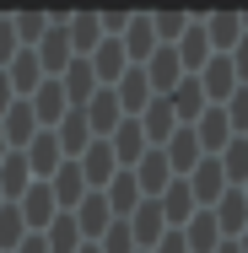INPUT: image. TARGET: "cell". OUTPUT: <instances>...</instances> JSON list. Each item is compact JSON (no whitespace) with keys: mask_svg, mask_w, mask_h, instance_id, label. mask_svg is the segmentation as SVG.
Wrapping results in <instances>:
<instances>
[{"mask_svg":"<svg viewBox=\"0 0 248 253\" xmlns=\"http://www.w3.org/2000/svg\"><path fill=\"white\" fill-rule=\"evenodd\" d=\"M33 54H38V65H44V81H54V76L76 59V54H70V38H65V11H54V16H49V33L38 38V49H33Z\"/></svg>","mask_w":248,"mask_h":253,"instance_id":"6da1fadb","label":"cell"},{"mask_svg":"<svg viewBox=\"0 0 248 253\" xmlns=\"http://www.w3.org/2000/svg\"><path fill=\"white\" fill-rule=\"evenodd\" d=\"M199 33H205L210 54H232L243 38V11H210V16H199Z\"/></svg>","mask_w":248,"mask_h":253,"instance_id":"7a4b0ae2","label":"cell"},{"mask_svg":"<svg viewBox=\"0 0 248 253\" xmlns=\"http://www.w3.org/2000/svg\"><path fill=\"white\" fill-rule=\"evenodd\" d=\"M195 81H199V92H205L210 108H221V102L238 92V76H232V59H227V54H210V59H205V70H199Z\"/></svg>","mask_w":248,"mask_h":253,"instance_id":"3957f363","label":"cell"},{"mask_svg":"<svg viewBox=\"0 0 248 253\" xmlns=\"http://www.w3.org/2000/svg\"><path fill=\"white\" fill-rule=\"evenodd\" d=\"M184 183H189V194H195V205H199V210H210V205L227 194V178H221L216 156H199V162H195V172H189Z\"/></svg>","mask_w":248,"mask_h":253,"instance_id":"277c9868","label":"cell"},{"mask_svg":"<svg viewBox=\"0 0 248 253\" xmlns=\"http://www.w3.org/2000/svg\"><path fill=\"white\" fill-rule=\"evenodd\" d=\"M81 119H87L92 140H108V135L124 124V113H119V102H113V92H108V86H98V92H92V102L81 108Z\"/></svg>","mask_w":248,"mask_h":253,"instance_id":"5b68a950","label":"cell"},{"mask_svg":"<svg viewBox=\"0 0 248 253\" xmlns=\"http://www.w3.org/2000/svg\"><path fill=\"white\" fill-rule=\"evenodd\" d=\"M65 38H70V54H76V59H87V54L102 43L98 11H65Z\"/></svg>","mask_w":248,"mask_h":253,"instance_id":"8992f818","label":"cell"},{"mask_svg":"<svg viewBox=\"0 0 248 253\" xmlns=\"http://www.w3.org/2000/svg\"><path fill=\"white\" fill-rule=\"evenodd\" d=\"M156 210H162V226H167V232H178L199 205H195V194H189V183H184V178H173V183L156 194Z\"/></svg>","mask_w":248,"mask_h":253,"instance_id":"52a82bcc","label":"cell"},{"mask_svg":"<svg viewBox=\"0 0 248 253\" xmlns=\"http://www.w3.org/2000/svg\"><path fill=\"white\" fill-rule=\"evenodd\" d=\"M141 70H146L151 97H167V92L184 81V65H178V54H173V49H151V59L141 65Z\"/></svg>","mask_w":248,"mask_h":253,"instance_id":"ba28073f","label":"cell"},{"mask_svg":"<svg viewBox=\"0 0 248 253\" xmlns=\"http://www.w3.org/2000/svg\"><path fill=\"white\" fill-rule=\"evenodd\" d=\"M87 194H92V189L81 183V167H76V162H59V172L49 178V200H54V210H65V215H70V210L87 200Z\"/></svg>","mask_w":248,"mask_h":253,"instance_id":"9c48e42d","label":"cell"},{"mask_svg":"<svg viewBox=\"0 0 248 253\" xmlns=\"http://www.w3.org/2000/svg\"><path fill=\"white\" fill-rule=\"evenodd\" d=\"M210 221H216L221 243H232V237H238V232L248 226V200H243V189H227L221 200L210 205Z\"/></svg>","mask_w":248,"mask_h":253,"instance_id":"30bf717a","label":"cell"},{"mask_svg":"<svg viewBox=\"0 0 248 253\" xmlns=\"http://www.w3.org/2000/svg\"><path fill=\"white\" fill-rule=\"evenodd\" d=\"M135 124H141V135H146V146H151V151H162V146H167V135L178 129V119H173L167 97H151L146 108H141V119H135Z\"/></svg>","mask_w":248,"mask_h":253,"instance_id":"8fae6325","label":"cell"},{"mask_svg":"<svg viewBox=\"0 0 248 253\" xmlns=\"http://www.w3.org/2000/svg\"><path fill=\"white\" fill-rule=\"evenodd\" d=\"M130 178H135V189H141V200H156L167 183H173V167H167V156L162 151H146L135 167H130Z\"/></svg>","mask_w":248,"mask_h":253,"instance_id":"7c38bea8","label":"cell"},{"mask_svg":"<svg viewBox=\"0 0 248 253\" xmlns=\"http://www.w3.org/2000/svg\"><path fill=\"white\" fill-rule=\"evenodd\" d=\"M76 167H81V183H87L92 194H98L102 183H108V178L119 172V162H113V151H108V140H92L87 151L76 156Z\"/></svg>","mask_w":248,"mask_h":253,"instance_id":"4fadbf2b","label":"cell"},{"mask_svg":"<svg viewBox=\"0 0 248 253\" xmlns=\"http://www.w3.org/2000/svg\"><path fill=\"white\" fill-rule=\"evenodd\" d=\"M54 81H59V92H65V108H87L92 92H98V81H92V65H87V59H70Z\"/></svg>","mask_w":248,"mask_h":253,"instance_id":"5bb4252c","label":"cell"},{"mask_svg":"<svg viewBox=\"0 0 248 253\" xmlns=\"http://www.w3.org/2000/svg\"><path fill=\"white\" fill-rule=\"evenodd\" d=\"M108 151H113V162H119V172H130L151 146H146V135H141V124H135V119H124V124L108 135Z\"/></svg>","mask_w":248,"mask_h":253,"instance_id":"9a60e30c","label":"cell"},{"mask_svg":"<svg viewBox=\"0 0 248 253\" xmlns=\"http://www.w3.org/2000/svg\"><path fill=\"white\" fill-rule=\"evenodd\" d=\"M162 156H167V167H173V178H189V172H195V162H199L205 151H199L195 129H184V124H178V129L167 135V146H162Z\"/></svg>","mask_w":248,"mask_h":253,"instance_id":"2e32d148","label":"cell"},{"mask_svg":"<svg viewBox=\"0 0 248 253\" xmlns=\"http://www.w3.org/2000/svg\"><path fill=\"white\" fill-rule=\"evenodd\" d=\"M119 49H124L130 65H146V59H151L156 38H151V16H146V11H130V27L119 33Z\"/></svg>","mask_w":248,"mask_h":253,"instance_id":"e0dca14e","label":"cell"},{"mask_svg":"<svg viewBox=\"0 0 248 253\" xmlns=\"http://www.w3.org/2000/svg\"><path fill=\"white\" fill-rule=\"evenodd\" d=\"M0 135H5V146L11 151H22L33 135H38V119H33V108H27V97H16L5 113H0Z\"/></svg>","mask_w":248,"mask_h":253,"instance_id":"ac0fdd59","label":"cell"},{"mask_svg":"<svg viewBox=\"0 0 248 253\" xmlns=\"http://www.w3.org/2000/svg\"><path fill=\"white\" fill-rule=\"evenodd\" d=\"M87 65H92V81H98V86H113V81L130 70V59H124V49H119V38H102L98 49L87 54Z\"/></svg>","mask_w":248,"mask_h":253,"instance_id":"d6986e66","label":"cell"},{"mask_svg":"<svg viewBox=\"0 0 248 253\" xmlns=\"http://www.w3.org/2000/svg\"><path fill=\"white\" fill-rule=\"evenodd\" d=\"M5 81H11V97H33V92L44 86V65H38V54H33V49H16V59L5 65Z\"/></svg>","mask_w":248,"mask_h":253,"instance_id":"ffe728a7","label":"cell"},{"mask_svg":"<svg viewBox=\"0 0 248 253\" xmlns=\"http://www.w3.org/2000/svg\"><path fill=\"white\" fill-rule=\"evenodd\" d=\"M16 210H22V226H27V232H44L54 215H59L54 200H49V183H27V194L16 200Z\"/></svg>","mask_w":248,"mask_h":253,"instance_id":"44dd1931","label":"cell"},{"mask_svg":"<svg viewBox=\"0 0 248 253\" xmlns=\"http://www.w3.org/2000/svg\"><path fill=\"white\" fill-rule=\"evenodd\" d=\"M70 221H76V232H81V243H98L102 232L113 226V215H108V205H102V194H87V200L70 210Z\"/></svg>","mask_w":248,"mask_h":253,"instance_id":"7402d4cb","label":"cell"},{"mask_svg":"<svg viewBox=\"0 0 248 253\" xmlns=\"http://www.w3.org/2000/svg\"><path fill=\"white\" fill-rule=\"evenodd\" d=\"M167 108H173V119L189 129V124H195V119L205 113V108H210V102H205V92H199V81H195V76H184V81L167 92Z\"/></svg>","mask_w":248,"mask_h":253,"instance_id":"603a6c76","label":"cell"},{"mask_svg":"<svg viewBox=\"0 0 248 253\" xmlns=\"http://www.w3.org/2000/svg\"><path fill=\"white\" fill-rule=\"evenodd\" d=\"M173 54H178L184 76H199V70H205V59H210V43H205V33H199V16H189V27H184V38L173 43Z\"/></svg>","mask_w":248,"mask_h":253,"instance_id":"cb8c5ba5","label":"cell"},{"mask_svg":"<svg viewBox=\"0 0 248 253\" xmlns=\"http://www.w3.org/2000/svg\"><path fill=\"white\" fill-rule=\"evenodd\" d=\"M178 237H184V248H189V253H216V248H221V232H216L210 210H195V215L178 226Z\"/></svg>","mask_w":248,"mask_h":253,"instance_id":"d4e9b609","label":"cell"},{"mask_svg":"<svg viewBox=\"0 0 248 253\" xmlns=\"http://www.w3.org/2000/svg\"><path fill=\"white\" fill-rule=\"evenodd\" d=\"M54 140H59V151H65V162H76V156L92 146V129H87V119H81V108H70L59 124H54Z\"/></svg>","mask_w":248,"mask_h":253,"instance_id":"484cf974","label":"cell"},{"mask_svg":"<svg viewBox=\"0 0 248 253\" xmlns=\"http://www.w3.org/2000/svg\"><path fill=\"white\" fill-rule=\"evenodd\" d=\"M27 108H33V119H38V129H54L70 108H65V92H59V81H44L33 97H27Z\"/></svg>","mask_w":248,"mask_h":253,"instance_id":"4316f807","label":"cell"},{"mask_svg":"<svg viewBox=\"0 0 248 253\" xmlns=\"http://www.w3.org/2000/svg\"><path fill=\"white\" fill-rule=\"evenodd\" d=\"M189 129H195V140H199V151H205V156H216L227 140H232V129H227V119H221V108H205Z\"/></svg>","mask_w":248,"mask_h":253,"instance_id":"83f0119b","label":"cell"},{"mask_svg":"<svg viewBox=\"0 0 248 253\" xmlns=\"http://www.w3.org/2000/svg\"><path fill=\"white\" fill-rule=\"evenodd\" d=\"M5 16H11L16 43H22V49H38V38L49 33V16H54V11H5Z\"/></svg>","mask_w":248,"mask_h":253,"instance_id":"f1b7e54d","label":"cell"},{"mask_svg":"<svg viewBox=\"0 0 248 253\" xmlns=\"http://www.w3.org/2000/svg\"><path fill=\"white\" fill-rule=\"evenodd\" d=\"M146 16H151V38H156V49H173V43L184 38V27H189L195 11H146Z\"/></svg>","mask_w":248,"mask_h":253,"instance_id":"f546056e","label":"cell"},{"mask_svg":"<svg viewBox=\"0 0 248 253\" xmlns=\"http://www.w3.org/2000/svg\"><path fill=\"white\" fill-rule=\"evenodd\" d=\"M38 237H44V248H49V253H76V248H81V232H76V221H70L65 210L54 215V221L38 232Z\"/></svg>","mask_w":248,"mask_h":253,"instance_id":"4dcf8cb0","label":"cell"},{"mask_svg":"<svg viewBox=\"0 0 248 253\" xmlns=\"http://www.w3.org/2000/svg\"><path fill=\"white\" fill-rule=\"evenodd\" d=\"M27 237V226H22V210L16 205H0V253H16V243Z\"/></svg>","mask_w":248,"mask_h":253,"instance_id":"1f68e13d","label":"cell"},{"mask_svg":"<svg viewBox=\"0 0 248 253\" xmlns=\"http://www.w3.org/2000/svg\"><path fill=\"white\" fill-rule=\"evenodd\" d=\"M221 119H227V129H232V135H248V86H238L232 97L221 102Z\"/></svg>","mask_w":248,"mask_h":253,"instance_id":"d6a6232c","label":"cell"},{"mask_svg":"<svg viewBox=\"0 0 248 253\" xmlns=\"http://www.w3.org/2000/svg\"><path fill=\"white\" fill-rule=\"evenodd\" d=\"M98 253H135V237H130V226H124V221H113V226L98 237Z\"/></svg>","mask_w":248,"mask_h":253,"instance_id":"836d02e7","label":"cell"},{"mask_svg":"<svg viewBox=\"0 0 248 253\" xmlns=\"http://www.w3.org/2000/svg\"><path fill=\"white\" fill-rule=\"evenodd\" d=\"M16 49H22V43H16V33H11V16L0 11V70H5L11 59H16Z\"/></svg>","mask_w":248,"mask_h":253,"instance_id":"e575fe53","label":"cell"},{"mask_svg":"<svg viewBox=\"0 0 248 253\" xmlns=\"http://www.w3.org/2000/svg\"><path fill=\"white\" fill-rule=\"evenodd\" d=\"M98 22H102V38H119L130 27V11H98Z\"/></svg>","mask_w":248,"mask_h":253,"instance_id":"d590c367","label":"cell"},{"mask_svg":"<svg viewBox=\"0 0 248 253\" xmlns=\"http://www.w3.org/2000/svg\"><path fill=\"white\" fill-rule=\"evenodd\" d=\"M151 253H189V248H184V237H178V232H167V237H162Z\"/></svg>","mask_w":248,"mask_h":253,"instance_id":"8d00e7d4","label":"cell"},{"mask_svg":"<svg viewBox=\"0 0 248 253\" xmlns=\"http://www.w3.org/2000/svg\"><path fill=\"white\" fill-rule=\"evenodd\" d=\"M11 102H16V97H11V81H5V70H0V113H5Z\"/></svg>","mask_w":248,"mask_h":253,"instance_id":"74e56055","label":"cell"},{"mask_svg":"<svg viewBox=\"0 0 248 253\" xmlns=\"http://www.w3.org/2000/svg\"><path fill=\"white\" fill-rule=\"evenodd\" d=\"M232 248H238V253H248V226L238 232V237H232Z\"/></svg>","mask_w":248,"mask_h":253,"instance_id":"f35d334b","label":"cell"},{"mask_svg":"<svg viewBox=\"0 0 248 253\" xmlns=\"http://www.w3.org/2000/svg\"><path fill=\"white\" fill-rule=\"evenodd\" d=\"M5 156H11V146H5V135H0V162H5Z\"/></svg>","mask_w":248,"mask_h":253,"instance_id":"ab89813d","label":"cell"},{"mask_svg":"<svg viewBox=\"0 0 248 253\" xmlns=\"http://www.w3.org/2000/svg\"><path fill=\"white\" fill-rule=\"evenodd\" d=\"M76 253H98V243H81V248H76Z\"/></svg>","mask_w":248,"mask_h":253,"instance_id":"60d3db41","label":"cell"},{"mask_svg":"<svg viewBox=\"0 0 248 253\" xmlns=\"http://www.w3.org/2000/svg\"><path fill=\"white\" fill-rule=\"evenodd\" d=\"M216 253H238V248H232V243H221V248H216Z\"/></svg>","mask_w":248,"mask_h":253,"instance_id":"b9f144b4","label":"cell"},{"mask_svg":"<svg viewBox=\"0 0 248 253\" xmlns=\"http://www.w3.org/2000/svg\"><path fill=\"white\" fill-rule=\"evenodd\" d=\"M243 200H248V183H243Z\"/></svg>","mask_w":248,"mask_h":253,"instance_id":"7bdbcfd3","label":"cell"},{"mask_svg":"<svg viewBox=\"0 0 248 253\" xmlns=\"http://www.w3.org/2000/svg\"><path fill=\"white\" fill-rule=\"evenodd\" d=\"M0 205H5V200H0Z\"/></svg>","mask_w":248,"mask_h":253,"instance_id":"ee69618b","label":"cell"}]
</instances>
